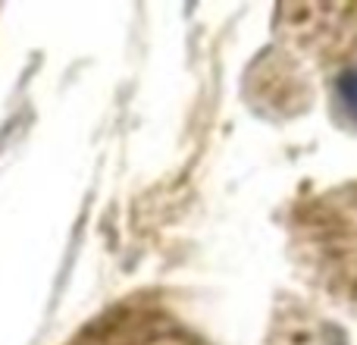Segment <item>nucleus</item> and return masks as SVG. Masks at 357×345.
Wrapping results in <instances>:
<instances>
[{
    "label": "nucleus",
    "mask_w": 357,
    "mask_h": 345,
    "mask_svg": "<svg viewBox=\"0 0 357 345\" xmlns=\"http://www.w3.org/2000/svg\"><path fill=\"white\" fill-rule=\"evenodd\" d=\"M79 345H191L173 323L154 317H119V321L98 327Z\"/></svg>",
    "instance_id": "1"
},
{
    "label": "nucleus",
    "mask_w": 357,
    "mask_h": 345,
    "mask_svg": "<svg viewBox=\"0 0 357 345\" xmlns=\"http://www.w3.org/2000/svg\"><path fill=\"white\" fill-rule=\"evenodd\" d=\"M335 98H339V104L345 107L348 117L357 119V66L345 69V73L339 75V82H335Z\"/></svg>",
    "instance_id": "2"
}]
</instances>
